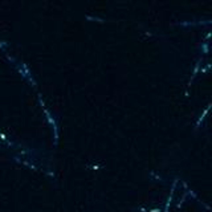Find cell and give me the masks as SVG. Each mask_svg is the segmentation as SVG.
<instances>
[{
  "mask_svg": "<svg viewBox=\"0 0 212 212\" xmlns=\"http://www.w3.org/2000/svg\"><path fill=\"white\" fill-rule=\"evenodd\" d=\"M0 139H1V140H4V142H6V143L8 145V146H12V147H13V146H16V145L13 143V142H11V140H8V138H7L6 135L3 134V133H0Z\"/></svg>",
  "mask_w": 212,
  "mask_h": 212,
  "instance_id": "obj_4",
  "label": "cell"
},
{
  "mask_svg": "<svg viewBox=\"0 0 212 212\" xmlns=\"http://www.w3.org/2000/svg\"><path fill=\"white\" fill-rule=\"evenodd\" d=\"M6 47H8V43L7 41H0V48H1V49L6 50Z\"/></svg>",
  "mask_w": 212,
  "mask_h": 212,
  "instance_id": "obj_8",
  "label": "cell"
},
{
  "mask_svg": "<svg viewBox=\"0 0 212 212\" xmlns=\"http://www.w3.org/2000/svg\"><path fill=\"white\" fill-rule=\"evenodd\" d=\"M200 64H201V58H199V61L196 62V66H195V69H194V74L191 76V78H190V81H188V86H191V82L194 81V78L196 77V74H198V72H199V68H200Z\"/></svg>",
  "mask_w": 212,
  "mask_h": 212,
  "instance_id": "obj_3",
  "label": "cell"
},
{
  "mask_svg": "<svg viewBox=\"0 0 212 212\" xmlns=\"http://www.w3.org/2000/svg\"><path fill=\"white\" fill-rule=\"evenodd\" d=\"M178 183V179L174 180L172 183V187H171V192H170V196H168V200H167V204H166V208H164V212H168V208H170V204H171V200H172V195H174V191H175V186Z\"/></svg>",
  "mask_w": 212,
  "mask_h": 212,
  "instance_id": "obj_2",
  "label": "cell"
},
{
  "mask_svg": "<svg viewBox=\"0 0 212 212\" xmlns=\"http://www.w3.org/2000/svg\"><path fill=\"white\" fill-rule=\"evenodd\" d=\"M203 53L206 55V53H208V43H204L203 44Z\"/></svg>",
  "mask_w": 212,
  "mask_h": 212,
  "instance_id": "obj_7",
  "label": "cell"
},
{
  "mask_svg": "<svg viewBox=\"0 0 212 212\" xmlns=\"http://www.w3.org/2000/svg\"><path fill=\"white\" fill-rule=\"evenodd\" d=\"M150 212H162V211H160V209H151Z\"/></svg>",
  "mask_w": 212,
  "mask_h": 212,
  "instance_id": "obj_9",
  "label": "cell"
},
{
  "mask_svg": "<svg viewBox=\"0 0 212 212\" xmlns=\"http://www.w3.org/2000/svg\"><path fill=\"white\" fill-rule=\"evenodd\" d=\"M39 99H40V104H41V106H43V110H44L45 116H47L48 122H49L50 126L53 127V131H55V145H57V142H58V127H57V122H56V119L52 117L50 111L48 110L47 108H45V104H44V101H43L41 96H39Z\"/></svg>",
  "mask_w": 212,
  "mask_h": 212,
  "instance_id": "obj_1",
  "label": "cell"
},
{
  "mask_svg": "<svg viewBox=\"0 0 212 212\" xmlns=\"http://www.w3.org/2000/svg\"><path fill=\"white\" fill-rule=\"evenodd\" d=\"M208 110H209V106H207V109H206V110H204V111H203V114H201V116H200V118H199V121H198V123H196V127H199V126H200V123H201V122H203V119H204V117H206V114H207V113H208Z\"/></svg>",
  "mask_w": 212,
  "mask_h": 212,
  "instance_id": "obj_5",
  "label": "cell"
},
{
  "mask_svg": "<svg viewBox=\"0 0 212 212\" xmlns=\"http://www.w3.org/2000/svg\"><path fill=\"white\" fill-rule=\"evenodd\" d=\"M88 20H96V21H99V23H104V19H99V17H94V16H86Z\"/></svg>",
  "mask_w": 212,
  "mask_h": 212,
  "instance_id": "obj_6",
  "label": "cell"
}]
</instances>
